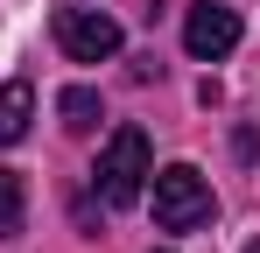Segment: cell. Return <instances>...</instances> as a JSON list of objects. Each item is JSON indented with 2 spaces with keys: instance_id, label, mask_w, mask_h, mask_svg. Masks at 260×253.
Returning a JSON list of instances; mask_svg holds the SVG:
<instances>
[{
  "instance_id": "obj_1",
  "label": "cell",
  "mask_w": 260,
  "mask_h": 253,
  "mask_svg": "<svg viewBox=\"0 0 260 253\" xmlns=\"http://www.w3.org/2000/svg\"><path fill=\"white\" fill-rule=\"evenodd\" d=\"M148 176H155L148 134H141V126H113V141L99 148V169H91L99 197H106V204H134V197L148 190Z\"/></svg>"
},
{
  "instance_id": "obj_2",
  "label": "cell",
  "mask_w": 260,
  "mask_h": 253,
  "mask_svg": "<svg viewBox=\"0 0 260 253\" xmlns=\"http://www.w3.org/2000/svg\"><path fill=\"white\" fill-rule=\"evenodd\" d=\"M155 225H162V232H197V225H211V183H204L190 162H176V169L155 176Z\"/></svg>"
},
{
  "instance_id": "obj_3",
  "label": "cell",
  "mask_w": 260,
  "mask_h": 253,
  "mask_svg": "<svg viewBox=\"0 0 260 253\" xmlns=\"http://www.w3.org/2000/svg\"><path fill=\"white\" fill-rule=\"evenodd\" d=\"M56 42L78 64H106V56H120V21L99 14V7H63L56 14Z\"/></svg>"
},
{
  "instance_id": "obj_4",
  "label": "cell",
  "mask_w": 260,
  "mask_h": 253,
  "mask_svg": "<svg viewBox=\"0 0 260 253\" xmlns=\"http://www.w3.org/2000/svg\"><path fill=\"white\" fill-rule=\"evenodd\" d=\"M183 49H190L197 64L232 56V49H239V14H232V7H218V0L190 7V21H183Z\"/></svg>"
},
{
  "instance_id": "obj_5",
  "label": "cell",
  "mask_w": 260,
  "mask_h": 253,
  "mask_svg": "<svg viewBox=\"0 0 260 253\" xmlns=\"http://www.w3.org/2000/svg\"><path fill=\"white\" fill-rule=\"evenodd\" d=\"M28 120H36V84H0V148H14L21 134H28Z\"/></svg>"
},
{
  "instance_id": "obj_6",
  "label": "cell",
  "mask_w": 260,
  "mask_h": 253,
  "mask_svg": "<svg viewBox=\"0 0 260 253\" xmlns=\"http://www.w3.org/2000/svg\"><path fill=\"white\" fill-rule=\"evenodd\" d=\"M56 113H63V126H71V134H91V126H99V91H91V84L56 91Z\"/></svg>"
},
{
  "instance_id": "obj_7",
  "label": "cell",
  "mask_w": 260,
  "mask_h": 253,
  "mask_svg": "<svg viewBox=\"0 0 260 253\" xmlns=\"http://www.w3.org/2000/svg\"><path fill=\"white\" fill-rule=\"evenodd\" d=\"M21 225H28V190L14 169H0V239H14Z\"/></svg>"
},
{
  "instance_id": "obj_8",
  "label": "cell",
  "mask_w": 260,
  "mask_h": 253,
  "mask_svg": "<svg viewBox=\"0 0 260 253\" xmlns=\"http://www.w3.org/2000/svg\"><path fill=\"white\" fill-rule=\"evenodd\" d=\"M246 253H260V239H253V246H246Z\"/></svg>"
}]
</instances>
